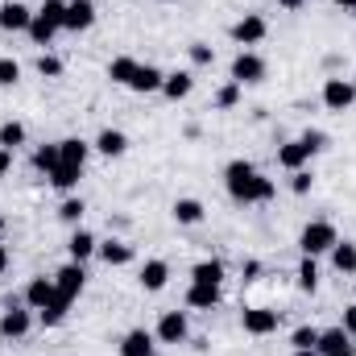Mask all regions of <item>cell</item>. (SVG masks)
<instances>
[{"label": "cell", "instance_id": "1f68e13d", "mask_svg": "<svg viewBox=\"0 0 356 356\" xmlns=\"http://www.w3.org/2000/svg\"><path fill=\"white\" fill-rule=\"evenodd\" d=\"M0 145H4V149L25 145V124H21V120H4V124H0Z\"/></svg>", "mask_w": 356, "mask_h": 356}, {"label": "cell", "instance_id": "277c9868", "mask_svg": "<svg viewBox=\"0 0 356 356\" xmlns=\"http://www.w3.org/2000/svg\"><path fill=\"white\" fill-rule=\"evenodd\" d=\"M266 71H269L266 58L253 54V50H241V54L232 58V83H241V88H245V83H261Z\"/></svg>", "mask_w": 356, "mask_h": 356}, {"label": "cell", "instance_id": "e0dca14e", "mask_svg": "<svg viewBox=\"0 0 356 356\" xmlns=\"http://www.w3.org/2000/svg\"><path fill=\"white\" fill-rule=\"evenodd\" d=\"M88 154H91V145L83 141V137H67V141H58V162L63 166H88Z\"/></svg>", "mask_w": 356, "mask_h": 356}, {"label": "cell", "instance_id": "d6986e66", "mask_svg": "<svg viewBox=\"0 0 356 356\" xmlns=\"http://www.w3.org/2000/svg\"><path fill=\"white\" fill-rule=\"evenodd\" d=\"M91 149H99L104 158H120V154L129 149V137H124L120 129H104V133L95 137V145H91Z\"/></svg>", "mask_w": 356, "mask_h": 356}, {"label": "cell", "instance_id": "d590c367", "mask_svg": "<svg viewBox=\"0 0 356 356\" xmlns=\"http://www.w3.org/2000/svg\"><path fill=\"white\" fill-rule=\"evenodd\" d=\"M191 63H195V67H211V63H216V50H211L207 42H191Z\"/></svg>", "mask_w": 356, "mask_h": 356}, {"label": "cell", "instance_id": "d6a6232c", "mask_svg": "<svg viewBox=\"0 0 356 356\" xmlns=\"http://www.w3.org/2000/svg\"><path fill=\"white\" fill-rule=\"evenodd\" d=\"M79 178H83V170H79V166H63V162H58V170L50 175V186L71 191V186H79Z\"/></svg>", "mask_w": 356, "mask_h": 356}, {"label": "cell", "instance_id": "83f0119b", "mask_svg": "<svg viewBox=\"0 0 356 356\" xmlns=\"http://www.w3.org/2000/svg\"><path fill=\"white\" fill-rule=\"evenodd\" d=\"M137 67H141L137 58H112V63H108V79L129 88V83H133V75H137Z\"/></svg>", "mask_w": 356, "mask_h": 356}, {"label": "cell", "instance_id": "4dcf8cb0", "mask_svg": "<svg viewBox=\"0 0 356 356\" xmlns=\"http://www.w3.org/2000/svg\"><path fill=\"white\" fill-rule=\"evenodd\" d=\"M33 166L46 178L54 175V170H58V145H38V149H33Z\"/></svg>", "mask_w": 356, "mask_h": 356}, {"label": "cell", "instance_id": "f546056e", "mask_svg": "<svg viewBox=\"0 0 356 356\" xmlns=\"http://www.w3.org/2000/svg\"><path fill=\"white\" fill-rule=\"evenodd\" d=\"M191 282H207V286H220L224 282V261H199L191 269Z\"/></svg>", "mask_w": 356, "mask_h": 356}, {"label": "cell", "instance_id": "7c38bea8", "mask_svg": "<svg viewBox=\"0 0 356 356\" xmlns=\"http://www.w3.org/2000/svg\"><path fill=\"white\" fill-rule=\"evenodd\" d=\"M353 336L344 332V327H327V332H319V344H315V353L319 356H344L353 353V344H348Z\"/></svg>", "mask_w": 356, "mask_h": 356}, {"label": "cell", "instance_id": "7bdbcfd3", "mask_svg": "<svg viewBox=\"0 0 356 356\" xmlns=\"http://www.w3.org/2000/svg\"><path fill=\"white\" fill-rule=\"evenodd\" d=\"M257 273H261V261H245V282H257Z\"/></svg>", "mask_w": 356, "mask_h": 356}, {"label": "cell", "instance_id": "ee69618b", "mask_svg": "<svg viewBox=\"0 0 356 356\" xmlns=\"http://www.w3.org/2000/svg\"><path fill=\"white\" fill-rule=\"evenodd\" d=\"M8 166H13V149H4V145H0V175H4Z\"/></svg>", "mask_w": 356, "mask_h": 356}, {"label": "cell", "instance_id": "603a6c76", "mask_svg": "<svg viewBox=\"0 0 356 356\" xmlns=\"http://www.w3.org/2000/svg\"><path fill=\"white\" fill-rule=\"evenodd\" d=\"M195 91V75L191 71H175V75H166V83H162V95L166 99H186Z\"/></svg>", "mask_w": 356, "mask_h": 356}, {"label": "cell", "instance_id": "9a60e30c", "mask_svg": "<svg viewBox=\"0 0 356 356\" xmlns=\"http://www.w3.org/2000/svg\"><path fill=\"white\" fill-rule=\"evenodd\" d=\"M186 307H195V311H216V307H220V286L191 282V290H186Z\"/></svg>", "mask_w": 356, "mask_h": 356}, {"label": "cell", "instance_id": "4316f807", "mask_svg": "<svg viewBox=\"0 0 356 356\" xmlns=\"http://www.w3.org/2000/svg\"><path fill=\"white\" fill-rule=\"evenodd\" d=\"M67 307H71V302H67L63 294H54V298H50V302H46L42 311H38V319H42V327H58V323L67 319Z\"/></svg>", "mask_w": 356, "mask_h": 356}, {"label": "cell", "instance_id": "e575fe53", "mask_svg": "<svg viewBox=\"0 0 356 356\" xmlns=\"http://www.w3.org/2000/svg\"><path fill=\"white\" fill-rule=\"evenodd\" d=\"M290 344H294V353H302V348H315V344H319V332H315V327H294Z\"/></svg>", "mask_w": 356, "mask_h": 356}, {"label": "cell", "instance_id": "7402d4cb", "mask_svg": "<svg viewBox=\"0 0 356 356\" xmlns=\"http://www.w3.org/2000/svg\"><path fill=\"white\" fill-rule=\"evenodd\" d=\"M162 83H166V75H162L158 67H149V63H141L129 88H133V91H141V95H149V91H162Z\"/></svg>", "mask_w": 356, "mask_h": 356}, {"label": "cell", "instance_id": "4fadbf2b", "mask_svg": "<svg viewBox=\"0 0 356 356\" xmlns=\"http://www.w3.org/2000/svg\"><path fill=\"white\" fill-rule=\"evenodd\" d=\"M29 21H33V13H29L25 4H17V0L0 4V29H13V33H29Z\"/></svg>", "mask_w": 356, "mask_h": 356}, {"label": "cell", "instance_id": "7a4b0ae2", "mask_svg": "<svg viewBox=\"0 0 356 356\" xmlns=\"http://www.w3.org/2000/svg\"><path fill=\"white\" fill-rule=\"evenodd\" d=\"M63 21H67V4H63V0H42V8H38L33 21H29V38H33L38 46H50L54 33L63 29Z\"/></svg>", "mask_w": 356, "mask_h": 356}, {"label": "cell", "instance_id": "836d02e7", "mask_svg": "<svg viewBox=\"0 0 356 356\" xmlns=\"http://www.w3.org/2000/svg\"><path fill=\"white\" fill-rule=\"evenodd\" d=\"M83 211H88V203H83V199H67V203L58 207V220H63V224H79V220H83Z\"/></svg>", "mask_w": 356, "mask_h": 356}, {"label": "cell", "instance_id": "ac0fdd59", "mask_svg": "<svg viewBox=\"0 0 356 356\" xmlns=\"http://www.w3.org/2000/svg\"><path fill=\"white\" fill-rule=\"evenodd\" d=\"M120 356H154V336L145 327H133L124 340H120Z\"/></svg>", "mask_w": 356, "mask_h": 356}, {"label": "cell", "instance_id": "bcb514c9", "mask_svg": "<svg viewBox=\"0 0 356 356\" xmlns=\"http://www.w3.org/2000/svg\"><path fill=\"white\" fill-rule=\"evenodd\" d=\"M282 8H302V0H277Z\"/></svg>", "mask_w": 356, "mask_h": 356}, {"label": "cell", "instance_id": "8992f818", "mask_svg": "<svg viewBox=\"0 0 356 356\" xmlns=\"http://www.w3.org/2000/svg\"><path fill=\"white\" fill-rule=\"evenodd\" d=\"M241 327L249 336H273L277 332V311H269V307H245L241 311Z\"/></svg>", "mask_w": 356, "mask_h": 356}, {"label": "cell", "instance_id": "cb8c5ba5", "mask_svg": "<svg viewBox=\"0 0 356 356\" xmlns=\"http://www.w3.org/2000/svg\"><path fill=\"white\" fill-rule=\"evenodd\" d=\"M95 253L104 257V266H129L133 261V245H124V241H104Z\"/></svg>", "mask_w": 356, "mask_h": 356}, {"label": "cell", "instance_id": "f1b7e54d", "mask_svg": "<svg viewBox=\"0 0 356 356\" xmlns=\"http://www.w3.org/2000/svg\"><path fill=\"white\" fill-rule=\"evenodd\" d=\"M298 290L302 294H315L319 290V266H315V257H302L298 261Z\"/></svg>", "mask_w": 356, "mask_h": 356}, {"label": "cell", "instance_id": "8d00e7d4", "mask_svg": "<svg viewBox=\"0 0 356 356\" xmlns=\"http://www.w3.org/2000/svg\"><path fill=\"white\" fill-rule=\"evenodd\" d=\"M236 99H241V83H224L216 91V108H236Z\"/></svg>", "mask_w": 356, "mask_h": 356}, {"label": "cell", "instance_id": "f907efd6", "mask_svg": "<svg viewBox=\"0 0 356 356\" xmlns=\"http://www.w3.org/2000/svg\"><path fill=\"white\" fill-rule=\"evenodd\" d=\"M0 232H4V220H0Z\"/></svg>", "mask_w": 356, "mask_h": 356}, {"label": "cell", "instance_id": "74e56055", "mask_svg": "<svg viewBox=\"0 0 356 356\" xmlns=\"http://www.w3.org/2000/svg\"><path fill=\"white\" fill-rule=\"evenodd\" d=\"M21 79V67H17V58H0V88H13Z\"/></svg>", "mask_w": 356, "mask_h": 356}, {"label": "cell", "instance_id": "30bf717a", "mask_svg": "<svg viewBox=\"0 0 356 356\" xmlns=\"http://www.w3.org/2000/svg\"><path fill=\"white\" fill-rule=\"evenodd\" d=\"M95 25V4L91 0H71L67 4V21H63V29H71V33H83Z\"/></svg>", "mask_w": 356, "mask_h": 356}, {"label": "cell", "instance_id": "ba28073f", "mask_svg": "<svg viewBox=\"0 0 356 356\" xmlns=\"http://www.w3.org/2000/svg\"><path fill=\"white\" fill-rule=\"evenodd\" d=\"M323 104H327L332 112H348L356 104V83L353 79H327V83H323Z\"/></svg>", "mask_w": 356, "mask_h": 356}, {"label": "cell", "instance_id": "52a82bcc", "mask_svg": "<svg viewBox=\"0 0 356 356\" xmlns=\"http://www.w3.org/2000/svg\"><path fill=\"white\" fill-rule=\"evenodd\" d=\"M266 33H269V25L261 13H249V17H241L232 25V42L236 46H257V42H266Z\"/></svg>", "mask_w": 356, "mask_h": 356}, {"label": "cell", "instance_id": "6da1fadb", "mask_svg": "<svg viewBox=\"0 0 356 356\" xmlns=\"http://www.w3.org/2000/svg\"><path fill=\"white\" fill-rule=\"evenodd\" d=\"M224 186H228V195H232L236 203H269V199L277 195L273 178H266L253 162H245V158L228 162V170H224Z\"/></svg>", "mask_w": 356, "mask_h": 356}, {"label": "cell", "instance_id": "3957f363", "mask_svg": "<svg viewBox=\"0 0 356 356\" xmlns=\"http://www.w3.org/2000/svg\"><path fill=\"white\" fill-rule=\"evenodd\" d=\"M336 241H340V232L332 220H311L298 236V249H302V257H319V253H332Z\"/></svg>", "mask_w": 356, "mask_h": 356}, {"label": "cell", "instance_id": "d4e9b609", "mask_svg": "<svg viewBox=\"0 0 356 356\" xmlns=\"http://www.w3.org/2000/svg\"><path fill=\"white\" fill-rule=\"evenodd\" d=\"M175 220L178 224H186V228H195V224H203V203L199 199H175Z\"/></svg>", "mask_w": 356, "mask_h": 356}, {"label": "cell", "instance_id": "f6af8a7d", "mask_svg": "<svg viewBox=\"0 0 356 356\" xmlns=\"http://www.w3.org/2000/svg\"><path fill=\"white\" fill-rule=\"evenodd\" d=\"M4 269H8V249L0 245V273H4Z\"/></svg>", "mask_w": 356, "mask_h": 356}, {"label": "cell", "instance_id": "60d3db41", "mask_svg": "<svg viewBox=\"0 0 356 356\" xmlns=\"http://www.w3.org/2000/svg\"><path fill=\"white\" fill-rule=\"evenodd\" d=\"M311 182H315V178H311V170H294V178H290V191H294V195H307V191H311Z\"/></svg>", "mask_w": 356, "mask_h": 356}, {"label": "cell", "instance_id": "2e32d148", "mask_svg": "<svg viewBox=\"0 0 356 356\" xmlns=\"http://www.w3.org/2000/svg\"><path fill=\"white\" fill-rule=\"evenodd\" d=\"M166 282H170V266H166L162 257H154V261L141 266V290L158 294V290H166Z\"/></svg>", "mask_w": 356, "mask_h": 356}, {"label": "cell", "instance_id": "484cf974", "mask_svg": "<svg viewBox=\"0 0 356 356\" xmlns=\"http://www.w3.org/2000/svg\"><path fill=\"white\" fill-rule=\"evenodd\" d=\"M332 266L340 273H356V245L353 241H336L332 245Z\"/></svg>", "mask_w": 356, "mask_h": 356}, {"label": "cell", "instance_id": "ffe728a7", "mask_svg": "<svg viewBox=\"0 0 356 356\" xmlns=\"http://www.w3.org/2000/svg\"><path fill=\"white\" fill-rule=\"evenodd\" d=\"M54 294H58V290H54V277H33V282L25 286V302H29L33 311H42Z\"/></svg>", "mask_w": 356, "mask_h": 356}, {"label": "cell", "instance_id": "7dc6e473", "mask_svg": "<svg viewBox=\"0 0 356 356\" xmlns=\"http://www.w3.org/2000/svg\"><path fill=\"white\" fill-rule=\"evenodd\" d=\"M294 356H319V353L315 348H302V353H294Z\"/></svg>", "mask_w": 356, "mask_h": 356}, {"label": "cell", "instance_id": "f35d334b", "mask_svg": "<svg viewBox=\"0 0 356 356\" xmlns=\"http://www.w3.org/2000/svg\"><path fill=\"white\" fill-rule=\"evenodd\" d=\"M38 75H46V79H58V75H63V63H58L54 54H42V58H38Z\"/></svg>", "mask_w": 356, "mask_h": 356}, {"label": "cell", "instance_id": "9c48e42d", "mask_svg": "<svg viewBox=\"0 0 356 356\" xmlns=\"http://www.w3.org/2000/svg\"><path fill=\"white\" fill-rule=\"evenodd\" d=\"M29 327H33V315H29V311H21L17 302H8V307H4V315H0V336H4V340H21Z\"/></svg>", "mask_w": 356, "mask_h": 356}, {"label": "cell", "instance_id": "5b68a950", "mask_svg": "<svg viewBox=\"0 0 356 356\" xmlns=\"http://www.w3.org/2000/svg\"><path fill=\"white\" fill-rule=\"evenodd\" d=\"M83 282H88V273H83V266H79V261H67V266L54 273V290H58L67 302H75V298L83 294Z\"/></svg>", "mask_w": 356, "mask_h": 356}, {"label": "cell", "instance_id": "b9f144b4", "mask_svg": "<svg viewBox=\"0 0 356 356\" xmlns=\"http://www.w3.org/2000/svg\"><path fill=\"white\" fill-rule=\"evenodd\" d=\"M340 327H344L348 336H356V302L348 307V311H344V323H340Z\"/></svg>", "mask_w": 356, "mask_h": 356}, {"label": "cell", "instance_id": "44dd1931", "mask_svg": "<svg viewBox=\"0 0 356 356\" xmlns=\"http://www.w3.org/2000/svg\"><path fill=\"white\" fill-rule=\"evenodd\" d=\"M95 249H99V241L91 236L88 228H75V236L67 241V253H71V261H79V266L88 261V257L95 253Z\"/></svg>", "mask_w": 356, "mask_h": 356}, {"label": "cell", "instance_id": "ab89813d", "mask_svg": "<svg viewBox=\"0 0 356 356\" xmlns=\"http://www.w3.org/2000/svg\"><path fill=\"white\" fill-rule=\"evenodd\" d=\"M302 145H307L311 154H323V149H327V133H319V129H307V133H302Z\"/></svg>", "mask_w": 356, "mask_h": 356}, {"label": "cell", "instance_id": "8fae6325", "mask_svg": "<svg viewBox=\"0 0 356 356\" xmlns=\"http://www.w3.org/2000/svg\"><path fill=\"white\" fill-rule=\"evenodd\" d=\"M162 344H182L186 340V315L182 311H166L162 319H158V332H154Z\"/></svg>", "mask_w": 356, "mask_h": 356}, {"label": "cell", "instance_id": "c3c4849f", "mask_svg": "<svg viewBox=\"0 0 356 356\" xmlns=\"http://www.w3.org/2000/svg\"><path fill=\"white\" fill-rule=\"evenodd\" d=\"M336 4H344V8H356V0H336Z\"/></svg>", "mask_w": 356, "mask_h": 356}, {"label": "cell", "instance_id": "681fc988", "mask_svg": "<svg viewBox=\"0 0 356 356\" xmlns=\"http://www.w3.org/2000/svg\"><path fill=\"white\" fill-rule=\"evenodd\" d=\"M344 356H356V348H353V353H344Z\"/></svg>", "mask_w": 356, "mask_h": 356}, {"label": "cell", "instance_id": "5bb4252c", "mask_svg": "<svg viewBox=\"0 0 356 356\" xmlns=\"http://www.w3.org/2000/svg\"><path fill=\"white\" fill-rule=\"evenodd\" d=\"M307 162H311V149L302 145V137H298V141H286V145L277 149V166H282V170H290V175H294V170H302Z\"/></svg>", "mask_w": 356, "mask_h": 356}]
</instances>
